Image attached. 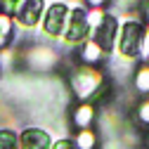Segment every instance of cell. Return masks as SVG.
Instances as JSON below:
<instances>
[{
	"instance_id": "8",
	"label": "cell",
	"mask_w": 149,
	"mask_h": 149,
	"mask_svg": "<svg viewBox=\"0 0 149 149\" xmlns=\"http://www.w3.org/2000/svg\"><path fill=\"white\" fill-rule=\"evenodd\" d=\"M43 5H45V0H24L19 14H17L19 26L22 29H33L43 17Z\"/></svg>"
},
{
	"instance_id": "11",
	"label": "cell",
	"mask_w": 149,
	"mask_h": 149,
	"mask_svg": "<svg viewBox=\"0 0 149 149\" xmlns=\"http://www.w3.org/2000/svg\"><path fill=\"white\" fill-rule=\"evenodd\" d=\"M135 90L142 92V95H149V64H142L135 71V81H133Z\"/></svg>"
},
{
	"instance_id": "4",
	"label": "cell",
	"mask_w": 149,
	"mask_h": 149,
	"mask_svg": "<svg viewBox=\"0 0 149 149\" xmlns=\"http://www.w3.org/2000/svg\"><path fill=\"white\" fill-rule=\"evenodd\" d=\"M69 14H71V10H69L66 3H62V0L52 3L45 10V17H43V31H45V36H50V38H59V36H64Z\"/></svg>"
},
{
	"instance_id": "21",
	"label": "cell",
	"mask_w": 149,
	"mask_h": 149,
	"mask_svg": "<svg viewBox=\"0 0 149 149\" xmlns=\"http://www.w3.org/2000/svg\"><path fill=\"white\" fill-rule=\"evenodd\" d=\"M88 3H90V5H92V7H102V5H104V3H107V0H88Z\"/></svg>"
},
{
	"instance_id": "6",
	"label": "cell",
	"mask_w": 149,
	"mask_h": 149,
	"mask_svg": "<svg viewBox=\"0 0 149 149\" xmlns=\"http://www.w3.org/2000/svg\"><path fill=\"white\" fill-rule=\"evenodd\" d=\"M24 59L36 71H47V69H52L57 64V54H54V50L47 47V45H33L31 50H26Z\"/></svg>"
},
{
	"instance_id": "22",
	"label": "cell",
	"mask_w": 149,
	"mask_h": 149,
	"mask_svg": "<svg viewBox=\"0 0 149 149\" xmlns=\"http://www.w3.org/2000/svg\"><path fill=\"white\" fill-rule=\"evenodd\" d=\"M144 14H147V19H149V3H147V10H144Z\"/></svg>"
},
{
	"instance_id": "3",
	"label": "cell",
	"mask_w": 149,
	"mask_h": 149,
	"mask_svg": "<svg viewBox=\"0 0 149 149\" xmlns=\"http://www.w3.org/2000/svg\"><path fill=\"white\" fill-rule=\"evenodd\" d=\"M90 36V24H88V12L81 7H73L69 14V22L64 29V43L66 45H83Z\"/></svg>"
},
{
	"instance_id": "13",
	"label": "cell",
	"mask_w": 149,
	"mask_h": 149,
	"mask_svg": "<svg viewBox=\"0 0 149 149\" xmlns=\"http://www.w3.org/2000/svg\"><path fill=\"white\" fill-rule=\"evenodd\" d=\"M73 142H76V147H78V149H95V144H97V135L88 128V130H81Z\"/></svg>"
},
{
	"instance_id": "5",
	"label": "cell",
	"mask_w": 149,
	"mask_h": 149,
	"mask_svg": "<svg viewBox=\"0 0 149 149\" xmlns=\"http://www.w3.org/2000/svg\"><path fill=\"white\" fill-rule=\"evenodd\" d=\"M116 36H118V19H114L111 14H107L102 24L95 29V36H92V40L95 45L102 50V52H114L116 47Z\"/></svg>"
},
{
	"instance_id": "18",
	"label": "cell",
	"mask_w": 149,
	"mask_h": 149,
	"mask_svg": "<svg viewBox=\"0 0 149 149\" xmlns=\"http://www.w3.org/2000/svg\"><path fill=\"white\" fill-rule=\"evenodd\" d=\"M14 64V52L10 50V47H3V50H0V66H3V69H10Z\"/></svg>"
},
{
	"instance_id": "12",
	"label": "cell",
	"mask_w": 149,
	"mask_h": 149,
	"mask_svg": "<svg viewBox=\"0 0 149 149\" xmlns=\"http://www.w3.org/2000/svg\"><path fill=\"white\" fill-rule=\"evenodd\" d=\"M0 149H19V135L10 128H0Z\"/></svg>"
},
{
	"instance_id": "9",
	"label": "cell",
	"mask_w": 149,
	"mask_h": 149,
	"mask_svg": "<svg viewBox=\"0 0 149 149\" xmlns=\"http://www.w3.org/2000/svg\"><path fill=\"white\" fill-rule=\"evenodd\" d=\"M92 118H95V107L90 102H81L76 109H73V123H76L81 130H88Z\"/></svg>"
},
{
	"instance_id": "16",
	"label": "cell",
	"mask_w": 149,
	"mask_h": 149,
	"mask_svg": "<svg viewBox=\"0 0 149 149\" xmlns=\"http://www.w3.org/2000/svg\"><path fill=\"white\" fill-rule=\"evenodd\" d=\"M104 10L102 7H92L90 12H88V24H90V29H97L100 24H102V19H104Z\"/></svg>"
},
{
	"instance_id": "20",
	"label": "cell",
	"mask_w": 149,
	"mask_h": 149,
	"mask_svg": "<svg viewBox=\"0 0 149 149\" xmlns=\"http://www.w3.org/2000/svg\"><path fill=\"white\" fill-rule=\"evenodd\" d=\"M52 149H78V147H76L73 140H59V142L52 144Z\"/></svg>"
},
{
	"instance_id": "19",
	"label": "cell",
	"mask_w": 149,
	"mask_h": 149,
	"mask_svg": "<svg viewBox=\"0 0 149 149\" xmlns=\"http://www.w3.org/2000/svg\"><path fill=\"white\" fill-rule=\"evenodd\" d=\"M140 57L144 59V64H149V29L144 31V40H142V50H140Z\"/></svg>"
},
{
	"instance_id": "14",
	"label": "cell",
	"mask_w": 149,
	"mask_h": 149,
	"mask_svg": "<svg viewBox=\"0 0 149 149\" xmlns=\"http://www.w3.org/2000/svg\"><path fill=\"white\" fill-rule=\"evenodd\" d=\"M22 5H24V0H0V14L12 19V17L19 14Z\"/></svg>"
},
{
	"instance_id": "1",
	"label": "cell",
	"mask_w": 149,
	"mask_h": 149,
	"mask_svg": "<svg viewBox=\"0 0 149 149\" xmlns=\"http://www.w3.org/2000/svg\"><path fill=\"white\" fill-rule=\"evenodd\" d=\"M71 90L76 92V97L81 102L102 100V95L107 92L104 73L97 71V69H92V66H78L71 73Z\"/></svg>"
},
{
	"instance_id": "17",
	"label": "cell",
	"mask_w": 149,
	"mask_h": 149,
	"mask_svg": "<svg viewBox=\"0 0 149 149\" xmlns=\"http://www.w3.org/2000/svg\"><path fill=\"white\" fill-rule=\"evenodd\" d=\"M135 116H137V121H140V123L149 125V97H147V100H142V102L137 104V109H135Z\"/></svg>"
},
{
	"instance_id": "10",
	"label": "cell",
	"mask_w": 149,
	"mask_h": 149,
	"mask_svg": "<svg viewBox=\"0 0 149 149\" xmlns=\"http://www.w3.org/2000/svg\"><path fill=\"white\" fill-rule=\"evenodd\" d=\"M81 59H83L85 64H95V62L102 59V50L95 45V40H85V43H83V47H81Z\"/></svg>"
},
{
	"instance_id": "7",
	"label": "cell",
	"mask_w": 149,
	"mask_h": 149,
	"mask_svg": "<svg viewBox=\"0 0 149 149\" xmlns=\"http://www.w3.org/2000/svg\"><path fill=\"white\" fill-rule=\"evenodd\" d=\"M19 149H52V135L43 128H24L19 133Z\"/></svg>"
},
{
	"instance_id": "15",
	"label": "cell",
	"mask_w": 149,
	"mask_h": 149,
	"mask_svg": "<svg viewBox=\"0 0 149 149\" xmlns=\"http://www.w3.org/2000/svg\"><path fill=\"white\" fill-rule=\"evenodd\" d=\"M10 36H12V19H10V17H3V14H0V50L7 45Z\"/></svg>"
},
{
	"instance_id": "2",
	"label": "cell",
	"mask_w": 149,
	"mask_h": 149,
	"mask_svg": "<svg viewBox=\"0 0 149 149\" xmlns=\"http://www.w3.org/2000/svg\"><path fill=\"white\" fill-rule=\"evenodd\" d=\"M142 40H144V26L137 17L125 19V24L121 26V36L116 40L118 54L123 59H137L140 50H142Z\"/></svg>"
}]
</instances>
